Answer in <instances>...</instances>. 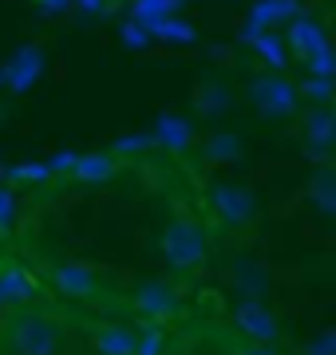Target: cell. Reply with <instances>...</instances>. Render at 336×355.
Listing matches in <instances>:
<instances>
[{
  "label": "cell",
  "instance_id": "4",
  "mask_svg": "<svg viewBox=\"0 0 336 355\" xmlns=\"http://www.w3.org/2000/svg\"><path fill=\"white\" fill-rule=\"evenodd\" d=\"M233 331L249 343H277L281 340V320L273 312L269 304H261V300H242V304L233 308Z\"/></svg>",
  "mask_w": 336,
  "mask_h": 355
},
{
  "label": "cell",
  "instance_id": "14",
  "mask_svg": "<svg viewBox=\"0 0 336 355\" xmlns=\"http://www.w3.org/2000/svg\"><path fill=\"white\" fill-rule=\"evenodd\" d=\"M312 193H317V205H321L324 214H333V174L328 170H321V178H317V186H312Z\"/></svg>",
  "mask_w": 336,
  "mask_h": 355
},
{
  "label": "cell",
  "instance_id": "1",
  "mask_svg": "<svg viewBox=\"0 0 336 355\" xmlns=\"http://www.w3.org/2000/svg\"><path fill=\"white\" fill-rule=\"evenodd\" d=\"M4 343H8V355H64L67 328L64 320L44 308H16Z\"/></svg>",
  "mask_w": 336,
  "mask_h": 355
},
{
  "label": "cell",
  "instance_id": "15",
  "mask_svg": "<svg viewBox=\"0 0 336 355\" xmlns=\"http://www.w3.org/2000/svg\"><path fill=\"white\" fill-rule=\"evenodd\" d=\"M230 355H285L277 343H249V340H242V343H233L230 347Z\"/></svg>",
  "mask_w": 336,
  "mask_h": 355
},
{
  "label": "cell",
  "instance_id": "8",
  "mask_svg": "<svg viewBox=\"0 0 336 355\" xmlns=\"http://www.w3.org/2000/svg\"><path fill=\"white\" fill-rule=\"evenodd\" d=\"M135 336H139L135 328L107 320V324H99L91 331V352L95 355H135Z\"/></svg>",
  "mask_w": 336,
  "mask_h": 355
},
{
  "label": "cell",
  "instance_id": "9",
  "mask_svg": "<svg viewBox=\"0 0 336 355\" xmlns=\"http://www.w3.org/2000/svg\"><path fill=\"white\" fill-rule=\"evenodd\" d=\"M40 296V284L28 277L24 268H4L0 272V304H32Z\"/></svg>",
  "mask_w": 336,
  "mask_h": 355
},
{
  "label": "cell",
  "instance_id": "10",
  "mask_svg": "<svg viewBox=\"0 0 336 355\" xmlns=\"http://www.w3.org/2000/svg\"><path fill=\"white\" fill-rule=\"evenodd\" d=\"M309 142L317 146V150H328L333 146V135H336V119H333V111L328 107H321V111H312L309 114Z\"/></svg>",
  "mask_w": 336,
  "mask_h": 355
},
{
  "label": "cell",
  "instance_id": "2",
  "mask_svg": "<svg viewBox=\"0 0 336 355\" xmlns=\"http://www.w3.org/2000/svg\"><path fill=\"white\" fill-rule=\"evenodd\" d=\"M158 249H162V261H167L174 272H198V268L210 261V233L198 217L178 214V217L167 221Z\"/></svg>",
  "mask_w": 336,
  "mask_h": 355
},
{
  "label": "cell",
  "instance_id": "5",
  "mask_svg": "<svg viewBox=\"0 0 336 355\" xmlns=\"http://www.w3.org/2000/svg\"><path fill=\"white\" fill-rule=\"evenodd\" d=\"M249 99L258 103V111L265 114V119H289V114H297V107H301L297 87H293L285 76H261V79H253Z\"/></svg>",
  "mask_w": 336,
  "mask_h": 355
},
{
  "label": "cell",
  "instance_id": "12",
  "mask_svg": "<svg viewBox=\"0 0 336 355\" xmlns=\"http://www.w3.org/2000/svg\"><path fill=\"white\" fill-rule=\"evenodd\" d=\"M16 217H20V202L8 186H0V233H12L16 229Z\"/></svg>",
  "mask_w": 336,
  "mask_h": 355
},
{
  "label": "cell",
  "instance_id": "7",
  "mask_svg": "<svg viewBox=\"0 0 336 355\" xmlns=\"http://www.w3.org/2000/svg\"><path fill=\"white\" fill-rule=\"evenodd\" d=\"M131 304H135V312L146 324H162L167 316L178 312V292L170 288L167 280H142L135 288V296H131Z\"/></svg>",
  "mask_w": 336,
  "mask_h": 355
},
{
  "label": "cell",
  "instance_id": "11",
  "mask_svg": "<svg viewBox=\"0 0 336 355\" xmlns=\"http://www.w3.org/2000/svg\"><path fill=\"white\" fill-rule=\"evenodd\" d=\"M111 174H115V162L103 158V154H87V158H79V162H76V178H79V182H107Z\"/></svg>",
  "mask_w": 336,
  "mask_h": 355
},
{
  "label": "cell",
  "instance_id": "6",
  "mask_svg": "<svg viewBox=\"0 0 336 355\" xmlns=\"http://www.w3.org/2000/svg\"><path fill=\"white\" fill-rule=\"evenodd\" d=\"M210 205H214V214H218L226 225H249L253 214H258L253 190L237 186V182H218V186H210Z\"/></svg>",
  "mask_w": 336,
  "mask_h": 355
},
{
  "label": "cell",
  "instance_id": "3",
  "mask_svg": "<svg viewBox=\"0 0 336 355\" xmlns=\"http://www.w3.org/2000/svg\"><path fill=\"white\" fill-rule=\"evenodd\" d=\"M52 288L64 300L91 304V300H99L103 280H99V272L91 265H83V261H60V265H52Z\"/></svg>",
  "mask_w": 336,
  "mask_h": 355
},
{
  "label": "cell",
  "instance_id": "13",
  "mask_svg": "<svg viewBox=\"0 0 336 355\" xmlns=\"http://www.w3.org/2000/svg\"><path fill=\"white\" fill-rule=\"evenodd\" d=\"M135 355H162V331H158V324H151L146 331L135 336Z\"/></svg>",
  "mask_w": 336,
  "mask_h": 355
}]
</instances>
